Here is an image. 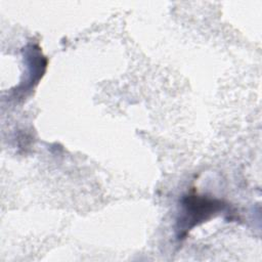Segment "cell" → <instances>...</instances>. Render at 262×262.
I'll use <instances>...</instances> for the list:
<instances>
[{
    "instance_id": "6da1fadb",
    "label": "cell",
    "mask_w": 262,
    "mask_h": 262,
    "mask_svg": "<svg viewBox=\"0 0 262 262\" xmlns=\"http://www.w3.org/2000/svg\"><path fill=\"white\" fill-rule=\"evenodd\" d=\"M183 215L178 221L180 236L185 235L194 225L207 220L224 209L221 201L200 195H188L183 200Z\"/></svg>"
}]
</instances>
